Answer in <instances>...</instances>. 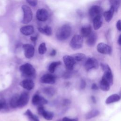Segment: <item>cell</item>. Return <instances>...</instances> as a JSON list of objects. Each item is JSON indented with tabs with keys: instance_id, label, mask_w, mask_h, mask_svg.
I'll return each instance as SVG.
<instances>
[{
	"instance_id": "obj_27",
	"label": "cell",
	"mask_w": 121,
	"mask_h": 121,
	"mask_svg": "<svg viewBox=\"0 0 121 121\" xmlns=\"http://www.w3.org/2000/svg\"><path fill=\"white\" fill-rule=\"evenodd\" d=\"M41 115H42L45 119L48 121L52 120L53 117V114L52 112L45 110L42 112Z\"/></svg>"
},
{
	"instance_id": "obj_28",
	"label": "cell",
	"mask_w": 121,
	"mask_h": 121,
	"mask_svg": "<svg viewBox=\"0 0 121 121\" xmlns=\"http://www.w3.org/2000/svg\"><path fill=\"white\" fill-rule=\"evenodd\" d=\"M72 57L74 58L76 61H81L84 60L86 58L85 54L82 53H77L74 54Z\"/></svg>"
},
{
	"instance_id": "obj_17",
	"label": "cell",
	"mask_w": 121,
	"mask_h": 121,
	"mask_svg": "<svg viewBox=\"0 0 121 121\" xmlns=\"http://www.w3.org/2000/svg\"><path fill=\"white\" fill-rule=\"evenodd\" d=\"M97 35L96 33L92 32L91 34L87 37L86 41V43L89 46H93L96 43Z\"/></svg>"
},
{
	"instance_id": "obj_37",
	"label": "cell",
	"mask_w": 121,
	"mask_h": 121,
	"mask_svg": "<svg viewBox=\"0 0 121 121\" xmlns=\"http://www.w3.org/2000/svg\"><path fill=\"white\" fill-rule=\"evenodd\" d=\"M91 89L93 90H96L98 89V86H97V84H96L95 83H93L92 85L91 86Z\"/></svg>"
},
{
	"instance_id": "obj_36",
	"label": "cell",
	"mask_w": 121,
	"mask_h": 121,
	"mask_svg": "<svg viewBox=\"0 0 121 121\" xmlns=\"http://www.w3.org/2000/svg\"><path fill=\"white\" fill-rule=\"evenodd\" d=\"M116 27L117 28V29L119 31H121V20H119L116 23Z\"/></svg>"
},
{
	"instance_id": "obj_31",
	"label": "cell",
	"mask_w": 121,
	"mask_h": 121,
	"mask_svg": "<svg viewBox=\"0 0 121 121\" xmlns=\"http://www.w3.org/2000/svg\"><path fill=\"white\" fill-rule=\"evenodd\" d=\"M43 91L45 94L50 96L53 95L55 93V89L52 87H46L44 88L43 90Z\"/></svg>"
},
{
	"instance_id": "obj_26",
	"label": "cell",
	"mask_w": 121,
	"mask_h": 121,
	"mask_svg": "<svg viewBox=\"0 0 121 121\" xmlns=\"http://www.w3.org/2000/svg\"><path fill=\"white\" fill-rule=\"evenodd\" d=\"M61 64V62L60 61H53L52 62L49 67H48V70L49 71V72L51 73H53L54 72L56 68L59 66Z\"/></svg>"
},
{
	"instance_id": "obj_5",
	"label": "cell",
	"mask_w": 121,
	"mask_h": 121,
	"mask_svg": "<svg viewBox=\"0 0 121 121\" xmlns=\"http://www.w3.org/2000/svg\"><path fill=\"white\" fill-rule=\"evenodd\" d=\"M22 9L24 13V16L21 22L23 24H27L31 21L33 18L32 10L26 5H23L22 6Z\"/></svg>"
},
{
	"instance_id": "obj_39",
	"label": "cell",
	"mask_w": 121,
	"mask_h": 121,
	"mask_svg": "<svg viewBox=\"0 0 121 121\" xmlns=\"http://www.w3.org/2000/svg\"><path fill=\"white\" fill-rule=\"evenodd\" d=\"M30 39H31V40L33 42H35L37 39V37L36 36H31L30 37Z\"/></svg>"
},
{
	"instance_id": "obj_1",
	"label": "cell",
	"mask_w": 121,
	"mask_h": 121,
	"mask_svg": "<svg viewBox=\"0 0 121 121\" xmlns=\"http://www.w3.org/2000/svg\"><path fill=\"white\" fill-rule=\"evenodd\" d=\"M19 70L23 77L31 79L34 78L36 75V71L34 67L30 63H26L20 66Z\"/></svg>"
},
{
	"instance_id": "obj_25",
	"label": "cell",
	"mask_w": 121,
	"mask_h": 121,
	"mask_svg": "<svg viewBox=\"0 0 121 121\" xmlns=\"http://www.w3.org/2000/svg\"><path fill=\"white\" fill-rule=\"evenodd\" d=\"M99 114V111L96 109H93L89 111L86 115V119H90L95 117Z\"/></svg>"
},
{
	"instance_id": "obj_34",
	"label": "cell",
	"mask_w": 121,
	"mask_h": 121,
	"mask_svg": "<svg viewBox=\"0 0 121 121\" xmlns=\"http://www.w3.org/2000/svg\"><path fill=\"white\" fill-rule=\"evenodd\" d=\"M78 118L71 119L67 117H65L62 119V121H78Z\"/></svg>"
},
{
	"instance_id": "obj_15",
	"label": "cell",
	"mask_w": 121,
	"mask_h": 121,
	"mask_svg": "<svg viewBox=\"0 0 121 121\" xmlns=\"http://www.w3.org/2000/svg\"><path fill=\"white\" fill-rule=\"evenodd\" d=\"M20 85L23 88L27 90H32L35 86V84L33 81L31 79L28 78H26L21 81Z\"/></svg>"
},
{
	"instance_id": "obj_14",
	"label": "cell",
	"mask_w": 121,
	"mask_h": 121,
	"mask_svg": "<svg viewBox=\"0 0 121 121\" xmlns=\"http://www.w3.org/2000/svg\"><path fill=\"white\" fill-rule=\"evenodd\" d=\"M40 82L43 84H53L55 82V77L51 74H46L41 77Z\"/></svg>"
},
{
	"instance_id": "obj_7",
	"label": "cell",
	"mask_w": 121,
	"mask_h": 121,
	"mask_svg": "<svg viewBox=\"0 0 121 121\" xmlns=\"http://www.w3.org/2000/svg\"><path fill=\"white\" fill-rule=\"evenodd\" d=\"M99 67V64L97 60L95 58H89L86 60L85 64V68L86 70L91 69H97Z\"/></svg>"
},
{
	"instance_id": "obj_30",
	"label": "cell",
	"mask_w": 121,
	"mask_h": 121,
	"mask_svg": "<svg viewBox=\"0 0 121 121\" xmlns=\"http://www.w3.org/2000/svg\"><path fill=\"white\" fill-rule=\"evenodd\" d=\"M47 51L46 44L45 43H41L38 47V52L40 54H44Z\"/></svg>"
},
{
	"instance_id": "obj_38",
	"label": "cell",
	"mask_w": 121,
	"mask_h": 121,
	"mask_svg": "<svg viewBox=\"0 0 121 121\" xmlns=\"http://www.w3.org/2000/svg\"><path fill=\"white\" fill-rule=\"evenodd\" d=\"M56 50H54V49H53V50L52 51V52H51V53H50V55H51V56H54L56 55Z\"/></svg>"
},
{
	"instance_id": "obj_3",
	"label": "cell",
	"mask_w": 121,
	"mask_h": 121,
	"mask_svg": "<svg viewBox=\"0 0 121 121\" xmlns=\"http://www.w3.org/2000/svg\"><path fill=\"white\" fill-rule=\"evenodd\" d=\"M100 66L104 72L102 78L107 81L110 86L112 85L113 82V75L110 66L105 63H101Z\"/></svg>"
},
{
	"instance_id": "obj_41",
	"label": "cell",
	"mask_w": 121,
	"mask_h": 121,
	"mask_svg": "<svg viewBox=\"0 0 121 121\" xmlns=\"http://www.w3.org/2000/svg\"><path fill=\"white\" fill-rule=\"evenodd\" d=\"M91 99H92V101L94 103H96V99H95V96H92Z\"/></svg>"
},
{
	"instance_id": "obj_24",
	"label": "cell",
	"mask_w": 121,
	"mask_h": 121,
	"mask_svg": "<svg viewBox=\"0 0 121 121\" xmlns=\"http://www.w3.org/2000/svg\"><path fill=\"white\" fill-rule=\"evenodd\" d=\"M38 30L40 33L48 36L51 35L52 34V28L48 26H46L43 28L39 27Z\"/></svg>"
},
{
	"instance_id": "obj_32",
	"label": "cell",
	"mask_w": 121,
	"mask_h": 121,
	"mask_svg": "<svg viewBox=\"0 0 121 121\" xmlns=\"http://www.w3.org/2000/svg\"><path fill=\"white\" fill-rule=\"evenodd\" d=\"M7 108V104L5 100L0 99V111Z\"/></svg>"
},
{
	"instance_id": "obj_9",
	"label": "cell",
	"mask_w": 121,
	"mask_h": 121,
	"mask_svg": "<svg viewBox=\"0 0 121 121\" xmlns=\"http://www.w3.org/2000/svg\"><path fill=\"white\" fill-rule=\"evenodd\" d=\"M23 48L26 58L30 59L34 56L35 54V48L32 44L28 43L24 44L23 45Z\"/></svg>"
},
{
	"instance_id": "obj_18",
	"label": "cell",
	"mask_w": 121,
	"mask_h": 121,
	"mask_svg": "<svg viewBox=\"0 0 121 121\" xmlns=\"http://www.w3.org/2000/svg\"><path fill=\"white\" fill-rule=\"evenodd\" d=\"M93 26L95 30L99 29L102 26L103 24V20L101 16L96 17L93 19Z\"/></svg>"
},
{
	"instance_id": "obj_8",
	"label": "cell",
	"mask_w": 121,
	"mask_h": 121,
	"mask_svg": "<svg viewBox=\"0 0 121 121\" xmlns=\"http://www.w3.org/2000/svg\"><path fill=\"white\" fill-rule=\"evenodd\" d=\"M102 13L103 9L101 7L98 5L92 6L89 10V15L92 19L98 16H101Z\"/></svg>"
},
{
	"instance_id": "obj_20",
	"label": "cell",
	"mask_w": 121,
	"mask_h": 121,
	"mask_svg": "<svg viewBox=\"0 0 121 121\" xmlns=\"http://www.w3.org/2000/svg\"><path fill=\"white\" fill-rule=\"evenodd\" d=\"M92 33V28L90 26H83L81 29V36L83 37H87Z\"/></svg>"
},
{
	"instance_id": "obj_21",
	"label": "cell",
	"mask_w": 121,
	"mask_h": 121,
	"mask_svg": "<svg viewBox=\"0 0 121 121\" xmlns=\"http://www.w3.org/2000/svg\"><path fill=\"white\" fill-rule=\"evenodd\" d=\"M114 12V9L111 6L110 9L108 11H106L104 12V16L105 20L107 22H109L111 20V19L113 17Z\"/></svg>"
},
{
	"instance_id": "obj_6",
	"label": "cell",
	"mask_w": 121,
	"mask_h": 121,
	"mask_svg": "<svg viewBox=\"0 0 121 121\" xmlns=\"http://www.w3.org/2000/svg\"><path fill=\"white\" fill-rule=\"evenodd\" d=\"M63 60L67 69L69 71L73 70L76 61L72 56L65 55L63 57Z\"/></svg>"
},
{
	"instance_id": "obj_4",
	"label": "cell",
	"mask_w": 121,
	"mask_h": 121,
	"mask_svg": "<svg viewBox=\"0 0 121 121\" xmlns=\"http://www.w3.org/2000/svg\"><path fill=\"white\" fill-rule=\"evenodd\" d=\"M83 43V37L78 35L73 36L70 42V46L71 48L74 50H78L82 47Z\"/></svg>"
},
{
	"instance_id": "obj_11",
	"label": "cell",
	"mask_w": 121,
	"mask_h": 121,
	"mask_svg": "<svg viewBox=\"0 0 121 121\" xmlns=\"http://www.w3.org/2000/svg\"><path fill=\"white\" fill-rule=\"evenodd\" d=\"M97 51L102 54H110L112 52L111 47L104 43H100L97 45Z\"/></svg>"
},
{
	"instance_id": "obj_23",
	"label": "cell",
	"mask_w": 121,
	"mask_h": 121,
	"mask_svg": "<svg viewBox=\"0 0 121 121\" xmlns=\"http://www.w3.org/2000/svg\"><path fill=\"white\" fill-rule=\"evenodd\" d=\"M100 87L104 91H108L110 89V85L105 79L102 78L100 82Z\"/></svg>"
},
{
	"instance_id": "obj_19",
	"label": "cell",
	"mask_w": 121,
	"mask_h": 121,
	"mask_svg": "<svg viewBox=\"0 0 121 121\" xmlns=\"http://www.w3.org/2000/svg\"><path fill=\"white\" fill-rule=\"evenodd\" d=\"M120 96L119 95L117 94H112L107 98L105 100V103L106 104H110L113 103L118 102L120 101Z\"/></svg>"
},
{
	"instance_id": "obj_2",
	"label": "cell",
	"mask_w": 121,
	"mask_h": 121,
	"mask_svg": "<svg viewBox=\"0 0 121 121\" xmlns=\"http://www.w3.org/2000/svg\"><path fill=\"white\" fill-rule=\"evenodd\" d=\"M71 33V27L69 25L65 24L58 28L56 33V37L59 41H64L69 37Z\"/></svg>"
},
{
	"instance_id": "obj_35",
	"label": "cell",
	"mask_w": 121,
	"mask_h": 121,
	"mask_svg": "<svg viewBox=\"0 0 121 121\" xmlns=\"http://www.w3.org/2000/svg\"><path fill=\"white\" fill-rule=\"evenodd\" d=\"M80 88L81 89H84L86 86V82L84 79H82L80 83Z\"/></svg>"
},
{
	"instance_id": "obj_33",
	"label": "cell",
	"mask_w": 121,
	"mask_h": 121,
	"mask_svg": "<svg viewBox=\"0 0 121 121\" xmlns=\"http://www.w3.org/2000/svg\"><path fill=\"white\" fill-rule=\"evenodd\" d=\"M26 2L31 6L35 7L37 4V0H26Z\"/></svg>"
},
{
	"instance_id": "obj_29",
	"label": "cell",
	"mask_w": 121,
	"mask_h": 121,
	"mask_svg": "<svg viewBox=\"0 0 121 121\" xmlns=\"http://www.w3.org/2000/svg\"><path fill=\"white\" fill-rule=\"evenodd\" d=\"M110 2L111 6L114 9V11L117 12L120 5L121 0H110Z\"/></svg>"
},
{
	"instance_id": "obj_22",
	"label": "cell",
	"mask_w": 121,
	"mask_h": 121,
	"mask_svg": "<svg viewBox=\"0 0 121 121\" xmlns=\"http://www.w3.org/2000/svg\"><path fill=\"white\" fill-rule=\"evenodd\" d=\"M19 97V95L17 94H16L12 96L10 101V105L11 107L13 108L17 107Z\"/></svg>"
},
{
	"instance_id": "obj_16",
	"label": "cell",
	"mask_w": 121,
	"mask_h": 121,
	"mask_svg": "<svg viewBox=\"0 0 121 121\" xmlns=\"http://www.w3.org/2000/svg\"><path fill=\"white\" fill-rule=\"evenodd\" d=\"M20 31L23 35L27 36L33 34L34 28L32 26H26L21 27L20 29Z\"/></svg>"
},
{
	"instance_id": "obj_10",
	"label": "cell",
	"mask_w": 121,
	"mask_h": 121,
	"mask_svg": "<svg viewBox=\"0 0 121 121\" xmlns=\"http://www.w3.org/2000/svg\"><path fill=\"white\" fill-rule=\"evenodd\" d=\"M29 99V95L28 93L26 92L22 93L19 97L17 107L22 108L26 106L27 104Z\"/></svg>"
},
{
	"instance_id": "obj_40",
	"label": "cell",
	"mask_w": 121,
	"mask_h": 121,
	"mask_svg": "<svg viewBox=\"0 0 121 121\" xmlns=\"http://www.w3.org/2000/svg\"><path fill=\"white\" fill-rule=\"evenodd\" d=\"M118 43L120 45H121V35H120L119 36L118 40Z\"/></svg>"
},
{
	"instance_id": "obj_13",
	"label": "cell",
	"mask_w": 121,
	"mask_h": 121,
	"mask_svg": "<svg viewBox=\"0 0 121 121\" xmlns=\"http://www.w3.org/2000/svg\"><path fill=\"white\" fill-rule=\"evenodd\" d=\"M32 104L35 105H43L47 104V100L43 96L39 95L38 94H35L34 95L32 100Z\"/></svg>"
},
{
	"instance_id": "obj_12",
	"label": "cell",
	"mask_w": 121,
	"mask_h": 121,
	"mask_svg": "<svg viewBox=\"0 0 121 121\" xmlns=\"http://www.w3.org/2000/svg\"><path fill=\"white\" fill-rule=\"evenodd\" d=\"M36 16L37 19L40 21H45L47 20L49 14L48 11L44 9H40L37 10Z\"/></svg>"
}]
</instances>
